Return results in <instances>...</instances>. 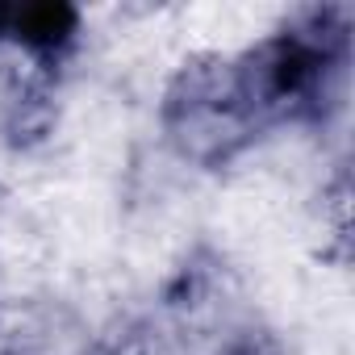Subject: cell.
<instances>
[{
  "label": "cell",
  "mask_w": 355,
  "mask_h": 355,
  "mask_svg": "<svg viewBox=\"0 0 355 355\" xmlns=\"http://www.w3.org/2000/svg\"><path fill=\"white\" fill-rule=\"evenodd\" d=\"M159 125L175 155L205 171L234 163L268 130L243 80L239 55L184 59L163 88Z\"/></svg>",
  "instance_id": "cell-1"
},
{
  "label": "cell",
  "mask_w": 355,
  "mask_h": 355,
  "mask_svg": "<svg viewBox=\"0 0 355 355\" xmlns=\"http://www.w3.org/2000/svg\"><path fill=\"white\" fill-rule=\"evenodd\" d=\"M80 34V13L71 5H55V0H42V5H13L9 9V38L17 46H26L30 55H59L71 46V38Z\"/></svg>",
  "instance_id": "cell-2"
},
{
  "label": "cell",
  "mask_w": 355,
  "mask_h": 355,
  "mask_svg": "<svg viewBox=\"0 0 355 355\" xmlns=\"http://www.w3.org/2000/svg\"><path fill=\"white\" fill-rule=\"evenodd\" d=\"M9 9L13 5H0V38H9Z\"/></svg>",
  "instance_id": "cell-3"
}]
</instances>
